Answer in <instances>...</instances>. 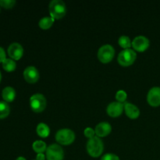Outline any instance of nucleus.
Returning <instances> with one entry per match:
<instances>
[{
	"label": "nucleus",
	"mask_w": 160,
	"mask_h": 160,
	"mask_svg": "<svg viewBox=\"0 0 160 160\" xmlns=\"http://www.w3.org/2000/svg\"><path fill=\"white\" fill-rule=\"evenodd\" d=\"M2 97L6 102H12L16 97L15 89L12 87H10V86L5 87L3 88L2 92Z\"/></svg>",
	"instance_id": "obj_15"
},
{
	"label": "nucleus",
	"mask_w": 160,
	"mask_h": 160,
	"mask_svg": "<svg viewBox=\"0 0 160 160\" xmlns=\"http://www.w3.org/2000/svg\"><path fill=\"white\" fill-rule=\"evenodd\" d=\"M46 98L42 94H34L30 98V106L32 110L36 112H40L43 111L46 107Z\"/></svg>",
	"instance_id": "obj_3"
},
{
	"label": "nucleus",
	"mask_w": 160,
	"mask_h": 160,
	"mask_svg": "<svg viewBox=\"0 0 160 160\" xmlns=\"http://www.w3.org/2000/svg\"><path fill=\"white\" fill-rule=\"evenodd\" d=\"M45 157L46 156L44 153H38L37 156H36V160H45Z\"/></svg>",
	"instance_id": "obj_27"
},
{
	"label": "nucleus",
	"mask_w": 160,
	"mask_h": 160,
	"mask_svg": "<svg viewBox=\"0 0 160 160\" xmlns=\"http://www.w3.org/2000/svg\"><path fill=\"white\" fill-rule=\"evenodd\" d=\"M16 160H27V159H25L24 157H23V156H20V157L17 158V159H16Z\"/></svg>",
	"instance_id": "obj_28"
},
{
	"label": "nucleus",
	"mask_w": 160,
	"mask_h": 160,
	"mask_svg": "<svg viewBox=\"0 0 160 160\" xmlns=\"http://www.w3.org/2000/svg\"><path fill=\"white\" fill-rule=\"evenodd\" d=\"M118 43L123 48H130V47L132 45V42L131 41L130 38L127 35L120 36L118 40Z\"/></svg>",
	"instance_id": "obj_21"
},
{
	"label": "nucleus",
	"mask_w": 160,
	"mask_h": 160,
	"mask_svg": "<svg viewBox=\"0 0 160 160\" xmlns=\"http://www.w3.org/2000/svg\"><path fill=\"white\" fill-rule=\"evenodd\" d=\"M101 160H120V158L113 153H106V154L103 155Z\"/></svg>",
	"instance_id": "obj_24"
},
{
	"label": "nucleus",
	"mask_w": 160,
	"mask_h": 160,
	"mask_svg": "<svg viewBox=\"0 0 160 160\" xmlns=\"http://www.w3.org/2000/svg\"><path fill=\"white\" fill-rule=\"evenodd\" d=\"M56 139L59 144L70 145L74 141L75 134L72 130L69 128H62L56 132Z\"/></svg>",
	"instance_id": "obj_5"
},
{
	"label": "nucleus",
	"mask_w": 160,
	"mask_h": 160,
	"mask_svg": "<svg viewBox=\"0 0 160 160\" xmlns=\"http://www.w3.org/2000/svg\"><path fill=\"white\" fill-rule=\"evenodd\" d=\"M33 149L38 153H44V152L46 151L47 146L46 143L42 140L34 141L32 145Z\"/></svg>",
	"instance_id": "obj_19"
},
{
	"label": "nucleus",
	"mask_w": 160,
	"mask_h": 160,
	"mask_svg": "<svg viewBox=\"0 0 160 160\" xmlns=\"http://www.w3.org/2000/svg\"><path fill=\"white\" fill-rule=\"evenodd\" d=\"M50 15L54 19H61L67 12V7L62 0H52L48 5Z\"/></svg>",
	"instance_id": "obj_2"
},
{
	"label": "nucleus",
	"mask_w": 160,
	"mask_h": 160,
	"mask_svg": "<svg viewBox=\"0 0 160 160\" xmlns=\"http://www.w3.org/2000/svg\"><path fill=\"white\" fill-rule=\"evenodd\" d=\"M123 109H124V105L122 102H112L108 105L106 111L109 116L112 117H117L123 112Z\"/></svg>",
	"instance_id": "obj_12"
},
{
	"label": "nucleus",
	"mask_w": 160,
	"mask_h": 160,
	"mask_svg": "<svg viewBox=\"0 0 160 160\" xmlns=\"http://www.w3.org/2000/svg\"><path fill=\"white\" fill-rule=\"evenodd\" d=\"M112 131V127L108 122H101L95 127V134L98 137H105L108 135Z\"/></svg>",
	"instance_id": "obj_13"
},
{
	"label": "nucleus",
	"mask_w": 160,
	"mask_h": 160,
	"mask_svg": "<svg viewBox=\"0 0 160 160\" xmlns=\"http://www.w3.org/2000/svg\"><path fill=\"white\" fill-rule=\"evenodd\" d=\"M9 112L10 108L8 103L5 101H0V120L7 117Z\"/></svg>",
	"instance_id": "obj_20"
},
{
	"label": "nucleus",
	"mask_w": 160,
	"mask_h": 160,
	"mask_svg": "<svg viewBox=\"0 0 160 160\" xmlns=\"http://www.w3.org/2000/svg\"><path fill=\"white\" fill-rule=\"evenodd\" d=\"M36 131H37L38 134L40 137L42 138H46L47 136H48L50 133V129L49 127L45 123H40L38 124L37 128H36Z\"/></svg>",
	"instance_id": "obj_16"
},
{
	"label": "nucleus",
	"mask_w": 160,
	"mask_h": 160,
	"mask_svg": "<svg viewBox=\"0 0 160 160\" xmlns=\"http://www.w3.org/2000/svg\"><path fill=\"white\" fill-rule=\"evenodd\" d=\"M84 135H85L87 138H93L95 134V130L92 129V128H86L85 129H84Z\"/></svg>",
	"instance_id": "obj_25"
},
{
	"label": "nucleus",
	"mask_w": 160,
	"mask_h": 160,
	"mask_svg": "<svg viewBox=\"0 0 160 160\" xmlns=\"http://www.w3.org/2000/svg\"><path fill=\"white\" fill-rule=\"evenodd\" d=\"M54 20L55 19L52 18L51 16L50 17H44L39 20L38 24L40 28H42V29H48L53 24Z\"/></svg>",
	"instance_id": "obj_17"
},
{
	"label": "nucleus",
	"mask_w": 160,
	"mask_h": 160,
	"mask_svg": "<svg viewBox=\"0 0 160 160\" xmlns=\"http://www.w3.org/2000/svg\"><path fill=\"white\" fill-rule=\"evenodd\" d=\"M8 54L13 60H18L23 56V48L18 42H13L8 47Z\"/></svg>",
	"instance_id": "obj_9"
},
{
	"label": "nucleus",
	"mask_w": 160,
	"mask_h": 160,
	"mask_svg": "<svg viewBox=\"0 0 160 160\" xmlns=\"http://www.w3.org/2000/svg\"><path fill=\"white\" fill-rule=\"evenodd\" d=\"M104 145L103 142L98 136L89 138L87 142V151L92 157H98L102 153Z\"/></svg>",
	"instance_id": "obj_1"
},
{
	"label": "nucleus",
	"mask_w": 160,
	"mask_h": 160,
	"mask_svg": "<svg viewBox=\"0 0 160 160\" xmlns=\"http://www.w3.org/2000/svg\"><path fill=\"white\" fill-rule=\"evenodd\" d=\"M2 67L5 70L8 72L13 71L17 67V63H16L15 60L11 58H6L2 62Z\"/></svg>",
	"instance_id": "obj_18"
},
{
	"label": "nucleus",
	"mask_w": 160,
	"mask_h": 160,
	"mask_svg": "<svg viewBox=\"0 0 160 160\" xmlns=\"http://www.w3.org/2000/svg\"><path fill=\"white\" fill-rule=\"evenodd\" d=\"M127 97H128L127 92L123 90H119L116 94V98L117 102H120L123 103V102L126 101Z\"/></svg>",
	"instance_id": "obj_22"
},
{
	"label": "nucleus",
	"mask_w": 160,
	"mask_h": 160,
	"mask_svg": "<svg viewBox=\"0 0 160 160\" xmlns=\"http://www.w3.org/2000/svg\"><path fill=\"white\" fill-rule=\"evenodd\" d=\"M6 58V52L2 47L0 46V62H2Z\"/></svg>",
	"instance_id": "obj_26"
},
{
	"label": "nucleus",
	"mask_w": 160,
	"mask_h": 160,
	"mask_svg": "<svg viewBox=\"0 0 160 160\" xmlns=\"http://www.w3.org/2000/svg\"><path fill=\"white\" fill-rule=\"evenodd\" d=\"M15 4V0H0V6L6 9H11Z\"/></svg>",
	"instance_id": "obj_23"
},
{
	"label": "nucleus",
	"mask_w": 160,
	"mask_h": 160,
	"mask_svg": "<svg viewBox=\"0 0 160 160\" xmlns=\"http://www.w3.org/2000/svg\"><path fill=\"white\" fill-rule=\"evenodd\" d=\"M115 55V49L113 47L109 44L103 45L98 48V58L103 63L110 62Z\"/></svg>",
	"instance_id": "obj_6"
},
{
	"label": "nucleus",
	"mask_w": 160,
	"mask_h": 160,
	"mask_svg": "<svg viewBox=\"0 0 160 160\" xmlns=\"http://www.w3.org/2000/svg\"><path fill=\"white\" fill-rule=\"evenodd\" d=\"M23 78L28 83H35L38 81L39 72L34 66H29L23 70Z\"/></svg>",
	"instance_id": "obj_11"
},
{
	"label": "nucleus",
	"mask_w": 160,
	"mask_h": 160,
	"mask_svg": "<svg viewBox=\"0 0 160 160\" xmlns=\"http://www.w3.org/2000/svg\"><path fill=\"white\" fill-rule=\"evenodd\" d=\"M136 57H137V54L134 50L131 48H125L119 53L117 60L120 65L128 67V66L131 65L135 61Z\"/></svg>",
	"instance_id": "obj_4"
},
{
	"label": "nucleus",
	"mask_w": 160,
	"mask_h": 160,
	"mask_svg": "<svg viewBox=\"0 0 160 160\" xmlns=\"http://www.w3.org/2000/svg\"><path fill=\"white\" fill-rule=\"evenodd\" d=\"M47 160H62L64 158V152L62 147L58 144H52L47 147Z\"/></svg>",
	"instance_id": "obj_7"
},
{
	"label": "nucleus",
	"mask_w": 160,
	"mask_h": 160,
	"mask_svg": "<svg viewBox=\"0 0 160 160\" xmlns=\"http://www.w3.org/2000/svg\"><path fill=\"white\" fill-rule=\"evenodd\" d=\"M34 160H36V159H34Z\"/></svg>",
	"instance_id": "obj_30"
},
{
	"label": "nucleus",
	"mask_w": 160,
	"mask_h": 160,
	"mask_svg": "<svg viewBox=\"0 0 160 160\" xmlns=\"http://www.w3.org/2000/svg\"><path fill=\"white\" fill-rule=\"evenodd\" d=\"M147 101L150 106L157 107L160 106V87L155 86L152 87L148 92Z\"/></svg>",
	"instance_id": "obj_8"
},
{
	"label": "nucleus",
	"mask_w": 160,
	"mask_h": 160,
	"mask_svg": "<svg viewBox=\"0 0 160 160\" xmlns=\"http://www.w3.org/2000/svg\"><path fill=\"white\" fill-rule=\"evenodd\" d=\"M1 79H2V74H1V71H0V81H1Z\"/></svg>",
	"instance_id": "obj_29"
},
{
	"label": "nucleus",
	"mask_w": 160,
	"mask_h": 160,
	"mask_svg": "<svg viewBox=\"0 0 160 160\" xmlns=\"http://www.w3.org/2000/svg\"><path fill=\"white\" fill-rule=\"evenodd\" d=\"M150 42L148 38L143 35L137 36L132 41V46L138 52H144L149 47Z\"/></svg>",
	"instance_id": "obj_10"
},
{
	"label": "nucleus",
	"mask_w": 160,
	"mask_h": 160,
	"mask_svg": "<svg viewBox=\"0 0 160 160\" xmlns=\"http://www.w3.org/2000/svg\"><path fill=\"white\" fill-rule=\"evenodd\" d=\"M124 109L127 116L131 119H136L140 115V109H139V108L131 102L125 103Z\"/></svg>",
	"instance_id": "obj_14"
}]
</instances>
